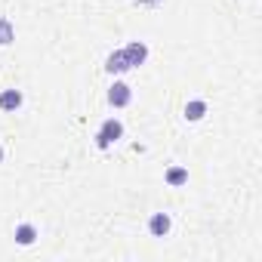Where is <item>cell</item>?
<instances>
[{
	"mask_svg": "<svg viewBox=\"0 0 262 262\" xmlns=\"http://www.w3.org/2000/svg\"><path fill=\"white\" fill-rule=\"evenodd\" d=\"M185 182H188V170H185V167H170V170H167V185L179 188V185H185Z\"/></svg>",
	"mask_w": 262,
	"mask_h": 262,
	"instance_id": "cell-9",
	"label": "cell"
},
{
	"mask_svg": "<svg viewBox=\"0 0 262 262\" xmlns=\"http://www.w3.org/2000/svg\"><path fill=\"white\" fill-rule=\"evenodd\" d=\"M105 71H111V74H123V71H129V62H126L123 50H114V53L105 59Z\"/></svg>",
	"mask_w": 262,
	"mask_h": 262,
	"instance_id": "cell-5",
	"label": "cell"
},
{
	"mask_svg": "<svg viewBox=\"0 0 262 262\" xmlns=\"http://www.w3.org/2000/svg\"><path fill=\"white\" fill-rule=\"evenodd\" d=\"M13 40H16V31H13L10 19H4V16H0V47H10Z\"/></svg>",
	"mask_w": 262,
	"mask_h": 262,
	"instance_id": "cell-10",
	"label": "cell"
},
{
	"mask_svg": "<svg viewBox=\"0 0 262 262\" xmlns=\"http://www.w3.org/2000/svg\"><path fill=\"white\" fill-rule=\"evenodd\" d=\"M129 99H133L129 86H126L123 80H114V86L108 90V102H111L114 108H126V105H129Z\"/></svg>",
	"mask_w": 262,
	"mask_h": 262,
	"instance_id": "cell-3",
	"label": "cell"
},
{
	"mask_svg": "<svg viewBox=\"0 0 262 262\" xmlns=\"http://www.w3.org/2000/svg\"><path fill=\"white\" fill-rule=\"evenodd\" d=\"M151 4H161V0H139V7H151Z\"/></svg>",
	"mask_w": 262,
	"mask_h": 262,
	"instance_id": "cell-11",
	"label": "cell"
},
{
	"mask_svg": "<svg viewBox=\"0 0 262 262\" xmlns=\"http://www.w3.org/2000/svg\"><path fill=\"white\" fill-rule=\"evenodd\" d=\"M123 56H126L129 68H139V65L148 59V47H145L142 40H133V43H126V47H123Z\"/></svg>",
	"mask_w": 262,
	"mask_h": 262,
	"instance_id": "cell-2",
	"label": "cell"
},
{
	"mask_svg": "<svg viewBox=\"0 0 262 262\" xmlns=\"http://www.w3.org/2000/svg\"><path fill=\"white\" fill-rule=\"evenodd\" d=\"M170 228H173V219H170L167 213H155V216L148 219V231H151V237H167Z\"/></svg>",
	"mask_w": 262,
	"mask_h": 262,
	"instance_id": "cell-4",
	"label": "cell"
},
{
	"mask_svg": "<svg viewBox=\"0 0 262 262\" xmlns=\"http://www.w3.org/2000/svg\"><path fill=\"white\" fill-rule=\"evenodd\" d=\"M204 114H207V102H204V99H191V102L185 105V117H188V120H201Z\"/></svg>",
	"mask_w": 262,
	"mask_h": 262,
	"instance_id": "cell-8",
	"label": "cell"
},
{
	"mask_svg": "<svg viewBox=\"0 0 262 262\" xmlns=\"http://www.w3.org/2000/svg\"><path fill=\"white\" fill-rule=\"evenodd\" d=\"M16 241H19L22 247H31V244L37 241V228H34L31 222H22V225L16 228Z\"/></svg>",
	"mask_w": 262,
	"mask_h": 262,
	"instance_id": "cell-6",
	"label": "cell"
},
{
	"mask_svg": "<svg viewBox=\"0 0 262 262\" xmlns=\"http://www.w3.org/2000/svg\"><path fill=\"white\" fill-rule=\"evenodd\" d=\"M0 158H4V148H0Z\"/></svg>",
	"mask_w": 262,
	"mask_h": 262,
	"instance_id": "cell-12",
	"label": "cell"
},
{
	"mask_svg": "<svg viewBox=\"0 0 262 262\" xmlns=\"http://www.w3.org/2000/svg\"><path fill=\"white\" fill-rule=\"evenodd\" d=\"M22 105V93L19 90H4V93H0V108H4V111H16Z\"/></svg>",
	"mask_w": 262,
	"mask_h": 262,
	"instance_id": "cell-7",
	"label": "cell"
},
{
	"mask_svg": "<svg viewBox=\"0 0 262 262\" xmlns=\"http://www.w3.org/2000/svg\"><path fill=\"white\" fill-rule=\"evenodd\" d=\"M120 136H123V123H120L117 117H108V120L99 126V133H96V145H99V148H108V145H114Z\"/></svg>",
	"mask_w": 262,
	"mask_h": 262,
	"instance_id": "cell-1",
	"label": "cell"
}]
</instances>
